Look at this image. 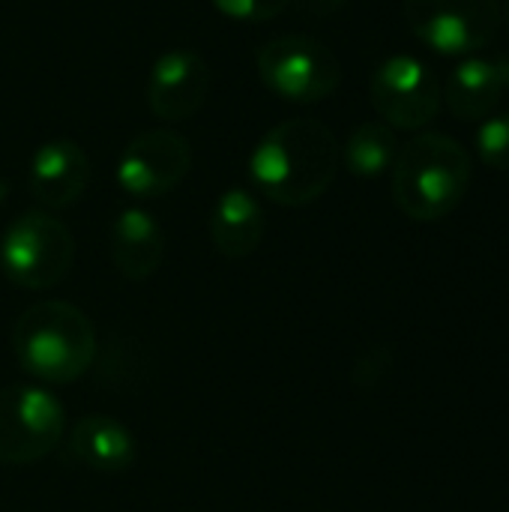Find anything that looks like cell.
Listing matches in <instances>:
<instances>
[{
	"label": "cell",
	"mask_w": 509,
	"mask_h": 512,
	"mask_svg": "<svg viewBox=\"0 0 509 512\" xmlns=\"http://www.w3.org/2000/svg\"><path fill=\"white\" fill-rule=\"evenodd\" d=\"M6 195H9V183H6V180H0V204L6 201Z\"/></svg>",
	"instance_id": "21"
},
{
	"label": "cell",
	"mask_w": 509,
	"mask_h": 512,
	"mask_svg": "<svg viewBox=\"0 0 509 512\" xmlns=\"http://www.w3.org/2000/svg\"><path fill=\"white\" fill-rule=\"evenodd\" d=\"M396 153H399L396 132L384 120H366L348 135L339 156L351 174L372 180V177H381L384 171L393 168Z\"/></svg>",
	"instance_id": "16"
},
{
	"label": "cell",
	"mask_w": 509,
	"mask_h": 512,
	"mask_svg": "<svg viewBox=\"0 0 509 512\" xmlns=\"http://www.w3.org/2000/svg\"><path fill=\"white\" fill-rule=\"evenodd\" d=\"M66 435L63 405L42 387L0 390V462L33 465L54 453Z\"/></svg>",
	"instance_id": "6"
},
{
	"label": "cell",
	"mask_w": 509,
	"mask_h": 512,
	"mask_svg": "<svg viewBox=\"0 0 509 512\" xmlns=\"http://www.w3.org/2000/svg\"><path fill=\"white\" fill-rule=\"evenodd\" d=\"M264 87L288 102H321L342 81L339 57L312 36L288 33L261 45L255 57Z\"/></svg>",
	"instance_id": "5"
},
{
	"label": "cell",
	"mask_w": 509,
	"mask_h": 512,
	"mask_svg": "<svg viewBox=\"0 0 509 512\" xmlns=\"http://www.w3.org/2000/svg\"><path fill=\"white\" fill-rule=\"evenodd\" d=\"M390 171L396 207L417 222L450 216L471 186V156L444 132L414 135L396 153Z\"/></svg>",
	"instance_id": "3"
},
{
	"label": "cell",
	"mask_w": 509,
	"mask_h": 512,
	"mask_svg": "<svg viewBox=\"0 0 509 512\" xmlns=\"http://www.w3.org/2000/svg\"><path fill=\"white\" fill-rule=\"evenodd\" d=\"M477 153L489 168L509 171V111L489 117L477 132Z\"/></svg>",
	"instance_id": "17"
},
{
	"label": "cell",
	"mask_w": 509,
	"mask_h": 512,
	"mask_svg": "<svg viewBox=\"0 0 509 512\" xmlns=\"http://www.w3.org/2000/svg\"><path fill=\"white\" fill-rule=\"evenodd\" d=\"M75 261L72 231L51 213H21L0 237V270L24 291H45L66 279Z\"/></svg>",
	"instance_id": "4"
},
{
	"label": "cell",
	"mask_w": 509,
	"mask_h": 512,
	"mask_svg": "<svg viewBox=\"0 0 509 512\" xmlns=\"http://www.w3.org/2000/svg\"><path fill=\"white\" fill-rule=\"evenodd\" d=\"M339 171L336 135L312 117H294L273 126L249 159L255 189L282 207L318 201Z\"/></svg>",
	"instance_id": "1"
},
{
	"label": "cell",
	"mask_w": 509,
	"mask_h": 512,
	"mask_svg": "<svg viewBox=\"0 0 509 512\" xmlns=\"http://www.w3.org/2000/svg\"><path fill=\"white\" fill-rule=\"evenodd\" d=\"M509 90V60L465 57L447 78V108L456 120L474 123L495 111Z\"/></svg>",
	"instance_id": "13"
},
{
	"label": "cell",
	"mask_w": 509,
	"mask_h": 512,
	"mask_svg": "<svg viewBox=\"0 0 509 512\" xmlns=\"http://www.w3.org/2000/svg\"><path fill=\"white\" fill-rule=\"evenodd\" d=\"M504 18H507L509 24V0H504Z\"/></svg>",
	"instance_id": "22"
},
{
	"label": "cell",
	"mask_w": 509,
	"mask_h": 512,
	"mask_svg": "<svg viewBox=\"0 0 509 512\" xmlns=\"http://www.w3.org/2000/svg\"><path fill=\"white\" fill-rule=\"evenodd\" d=\"M192 168V147L174 129H150L135 135L120 162L117 183L132 198H159L177 189Z\"/></svg>",
	"instance_id": "9"
},
{
	"label": "cell",
	"mask_w": 509,
	"mask_h": 512,
	"mask_svg": "<svg viewBox=\"0 0 509 512\" xmlns=\"http://www.w3.org/2000/svg\"><path fill=\"white\" fill-rule=\"evenodd\" d=\"M90 183V159L84 147L72 138H51L45 141L27 171L30 195L48 210L72 207Z\"/></svg>",
	"instance_id": "11"
},
{
	"label": "cell",
	"mask_w": 509,
	"mask_h": 512,
	"mask_svg": "<svg viewBox=\"0 0 509 512\" xmlns=\"http://www.w3.org/2000/svg\"><path fill=\"white\" fill-rule=\"evenodd\" d=\"M411 33L438 54H474L486 48L501 24L498 0H405Z\"/></svg>",
	"instance_id": "7"
},
{
	"label": "cell",
	"mask_w": 509,
	"mask_h": 512,
	"mask_svg": "<svg viewBox=\"0 0 509 512\" xmlns=\"http://www.w3.org/2000/svg\"><path fill=\"white\" fill-rule=\"evenodd\" d=\"M291 0H213V6L231 18V21H246V24H258V21H270L276 18Z\"/></svg>",
	"instance_id": "18"
},
{
	"label": "cell",
	"mask_w": 509,
	"mask_h": 512,
	"mask_svg": "<svg viewBox=\"0 0 509 512\" xmlns=\"http://www.w3.org/2000/svg\"><path fill=\"white\" fill-rule=\"evenodd\" d=\"M213 75L207 60L192 48L165 51L147 78V105L159 120H189L207 102Z\"/></svg>",
	"instance_id": "10"
},
{
	"label": "cell",
	"mask_w": 509,
	"mask_h": 512,
	"mask_svg": "<svg viewBox=\"0 0 509 512\" xmlns=\"http://www.w3.org/2000/svg\"><path fill=\"white\" fill-rule=\"evenodd\" d=\"M264 210L249 189L231 186L219 195L210 213V240L219 255L237 261L249 258L264 240Z\"/></svg>",
	"instance_id": "15"
},
{
	"label": "cell",
	"mask_w": 509,
	"mask_h": 512,
	"mask_svg": "<svg viewBox=\"0 0 509 512\" xmlns=\"http://www.w3.org/2000/svg\"><path fill=\"white\" fill-rule=\"evenodd\" d=\"M63 459L87 471L120 474L135 465L138 444L120 420L87 414L69 429V435H63Z\"/></svg>",
	"instance_id": "12"
},
{
	"label": "cell",
	"mask_w": 509,
	"mask_h": 512,
	"mask_svg": "<svg viewBox=\"0 0 509 512\" xmlns=\"http://www.w3.org/2000/svg\"><path fill=\"white\" fill-rule=\"evenodd\" d=\"M12 351L27 375L45 384H72L96 360V327L66 300H42L18 315Z\"/></svg>",
	"instance_id": "2"
},
{
	"label": "cell",
	"mask_w": 509,
	"mask_h": 512,
	"mask_svg": "<svg viewBox=\"0 0 509 512\" xmlns=\"http://www.w3.org/2000/svg\"><path fill=\"white\" fill-rule=\"evenodd\" d=\"M393 369V348L387 345H372L369 351L360 354V360L354 363V384L363 387V390H372L378 387L387 372Z\"/></svg>",
	"instance_id": "19"
},
{
	"label": "cell",
	"mask_w": 509,
	"mask_h": 512,
	"mask_svg": "<svg viewBox=\"0 0 509 512\" xmlns=\"http://www.w3.org/2000/svg\"><path fill=\"white\" fill-rule=\"evenodd\" d=\"M300 9L312 12V15H333L336 9H342L348 0H294Z\"/></svg>",
	"instance_id": "20"
},
{
	"label": "cell",
	"mask_w": 509,
	"mask_h": 512,
	"mask_svg": "<svg viewBox=\"0 0 509 512\" xmlns=\"http://www.w3.org/2000/svg\"><path fill=\"white\" fill-rule=\"evenodd\" d=\"M375 111L390 129L417 132L429 126L444 102V90L429 63L414 54H393L378 63L369 81Z\"/></svg>",
	"instance_id": "8"
},
{
	"label": "cell",
	"mask_w": 509,
	"mask_h": 512,
	"mask_svg": "<svg viewBox=\"0 0 509 512\" xmlns=\"http://www.w3.org/2000/svg\"><path fill=\"white\" fill-rule=\"evenodd\" d=\"M165 258V231L141 207H126L111 225V261L132 282L150 279Z\"/></svg>",
	"instance_id": "14"
}]
</instances>
